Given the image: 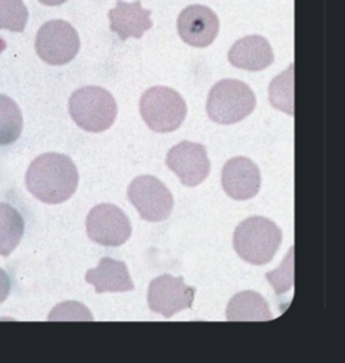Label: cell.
<instances>
[{
    "instance_id": "5",
    "label": "cell",
    "mask_w": 345,
    "mask_h": 363,
    "mask_svg": "<svg viewBox=\"0 0 345 363\" xmlns=\"http://www.w3.org/2000/svg\"><path fill=\"white\" fill-rule=\"evenodd\" d=\"M140 115L155 133H171L186 116V103L180 94L167 86H152L140 99Z\"/></svg>"
},
{
    "instance_id": "17",
    "label": "cell",
    "mask_w": 345,
    "mask_h": 363,
    "mask_svg": "<svg viewBox=\"0 0 345 363\" xmlns=\"http://www.w3.org/2000/svg\"><path fill=\"white\" fill-rule=\"evenodd\" d=\"M25 234V220L19 211L10 204L0 203V255L14 252Z\"/></svg>"
},
{
    "instance_id": "6",
    "label": "cell",
    "mask_w": 345,
    "mask_h": 363,
    "mask_svg": "<svg viewBox=\"0 0 345 363\" xmlns=\"http://www.w3.org/2000/svg\"><path fill=\"white\" fill-rule=\"evenodd\" d=\"M35 50L42 61L50 65H65L77 56L80 37L67 21H49L38 30Z\"/></svg>"
},
{
    "instance_id": "14",
    "label": "cell",
    "mask_w": 345,
    "mask_h": 363,
    "mask_svg": "<svg viewBox=\"0 0 345 363\" xmlns=\"http://www.w3.org/2000/svg\"><path fill=\"white\" fill-rule=\"evenodd\" d=\"M228 60L239 69L259 72L274 62V52L264 37L249 35L234 43Z\"/></svg>"
},
{
    "instance_id": "16",
    "label": "cell",
    "mask_w": 345,
    "mask_h": 363,
    "mask_svg": "<svg viewBox=\"0 0 345 363\" xmlns=\"http://www.w3.org/2000/svg\"><path fill=\"white\" fill-rule=\"evenodd\" d=\"M225 316L230 321H268L273 312L262 294L244 291L231 298Z\"/></svg>"
},
{
    "instance_id": "20",
    "label": "cell",
    "mask_w": 345,
    "mask_h": 363,
    "mask_svg": "<svg viewBox=\"0 0 345 363\" xmlns=\"http://www.w3.org/2000/svg\"><path fill=\"white\" fill-rule=\"evenodd\" d=\"M28 21V11L23 0H0V30L22 33Z\"/></svg>"
},
{
    "instance_id": "15",
    "label": "cell",
    "mask_w": 345,
    "mask_h": 363,
    "mask_svg": "<svg viewBox=\"0 0 345 363\" xmlns=\"http://www.w3.org/2000/svg\"><path fill=\"white\" fill-rule=\"evenodd\" d=\"M85 281L95 286L96 294L127 292L134 289V282L127 265L112 258H101L96 269L88 270Z\"/></svg>"
},
{
    "instance_id": "19",
    "label": "cell",
    "mask_w": 345,
    "mask_h": 363,
    "mask_svg": "<svg viewBox=\"0 0 345 363\" xmlns=\"http://www.w3.org/2000/svg\"><path fill=\"white\" fill-rule=\"evenodd\" d=\"M268 98L273 107L291 116L294 115V64L271 82Z\"/></svg>"
},
{
    "instance_id": "9",
    "label": "cell",
    "mask_w": 345,
    "mask_h": 363,
    "mask_svg": "<svg viewBox=\"0 0 345 363\" xmlns=\"http://www.w3.org/2000/svg\"><path fill=\"white\" fill-rule=\"evenodd\" d=\"M194 294L196 289L186 285L182 277L162 274L152 279L149 286L147 301L152 312L171 318L182 309L192 307Z\"/></svg>"
},
{
    "instance_id": "23",
    "label": "cell",
    "mask_w": 345,
    "mask_h": 363,
    "mask_svg": "<svg viewBox=\"0 0 345 363\" xmlns=\"http://www.w3.org/2000/svg\"><path fill=\"white\" fill-rule=\"evenodd\" d=\"M38 1H41L45 6H60V4H64L67 0H38Z\"/></svg>"
},
{
    "instance_id": "1",
    "label": "cell",
    "mask_w": 345,
    "mask_h": 363,
    "mask_svg": "<svg viewBox=\"0 0 345 363\" xmlns=\"http://www.w3.org/2000/svg\"><path fill=\"white\" fill-rule=\"evenodd\" d=\"M26 186L42 203L60 204L69 200L77 191L79 172L68 155L42 154L28 168Z\"/></svg>"
},
{
    "instance_id": "13",
    "label": "cell",
    "mask_w": 345,
    "mask_h": 363,
    "mask_svg": "<svg viewBox=\"0 0 345 363\" xmlns=\"http://www.w3.org/2000/svg\"><path fill=\"white\" fill-rule=\"evenodd\" d=\"M152 11L143 10L142 3L137 0L127 3L118 0L116 7L110 11V28L122 41L127 38H142L152 28Z\"/></svg>"
},
{
    "instance_id": "2",
    "label": "cell",
    "mask_w": 345,
    "mask_h": 363,
    "mask_svg": "<svg viewBox=\"0 0 345 363\" xmlns=\"http://www.w3.org/2000/svg\"><path fill=\"white\" fill-rule=\"evenodd\" d=\"M282 242L281 228L274 222L252 216L236 227L234 247L237 255L251 265L262 266L273 261Z\"/></svg>"
},
{
    "instance_id": "8",
    "label": "cell",
    "mask_w": 345,
    "mask_h": 363,
    "mask_svg": "<svg viewBox=\"0 0 345 363\" xmlns=\"http://www.w3.org/2000/svg\"><path fill=\"white\" fill-rule=\"evenodd\" d=\"M89 239L101 246L118 247L131 237L132 227L125 212L113 204H100L92 208L86 218Z\"/></svg>"
},
{
    "instance_id": "11",
    "label": "cell",
    "mask_w": 345,
    "mask_h": 363,
    "mask_svg": "<svg viewBox=\"0 0 345 363\" xmlns=\"http://www.w3.org/2000/svg\"><path fill=\"white\" fill-rule=\"evenodd\" d=\"M179 34L183 43L194 48H207L219 34V18L207 6L186 7L179 16Z\"/></svg>"
},
{
    "instance_id": "3",
    "label": "cell",
    "mask_w": 345,
    "mask_h": 363,
    "mask_svg": "<svg viewBox=\"0 0 345 363\" xmlns=\"http://www.w3.org/2000/svg\"><path fill=\"white\" fill-rule=\"evenodd\" d=\"M69 113L76 125L89 133L108 130L118 115L116 100L100 86H84L69 99Z\"/></svg>"
},
{
    "instance_id": "12",
    "label": "cell",
    "mask_w": 345,
    "mask_h": 363,
    "mask_svg": "<svg viewBox=\"0 0 345 363\" xmlns=\"http://www.w3.org/2000/svg\"><path fill=\"white\" fill-rule=\"evenodd\" d=\"M222 189L234 200H249L258 195L262 184L259 168L246 157L230 160L221 174Z\"/></svg>"
},
{
    "instance_id": "18",
    "label": "cell",
    "mask_w": 345,
    "mask_h": 363,
    "mask_svg": "<svg viewBox=\"0 0 345 363\" xmlns=\"http://www.w3.org/2000/svg\"><path fill=\"white\" fill-rule=\"evenodd\" d=\"M23 130V116L13 99L0 94V146L19 140Z\"/></svg>"
},
{
    "instance_id": "4",
    "label": "cell",
    "mask_w": 345,
    "mask_h": 363,
    "mask_svg": "<svg viewBox=\"0 0 345 363\" xmlns=\"http://www.w3.org/2000/svg\"><path fill=\"white\" fill-rule=\"evenodd\" d=\"M256 98L249 85L225 79L213 85L207 101L208 116L219 125H235L255 110Z\"/></svg>"
},
{
    "instance_id": "22",
    "label": "cell",
    "mask_w": 345,
    "mask_h": 363,
    "mask_svg": "<svg viewBox=\"0 0 345 363\" xmlns=\"http://www.w3.org/2000/svg\"><path fill=\"white\" fill-rule=\"evenodd\" d=\"M11 292V279L9 274L0 267V304L9 297Z\"/></svg>"
},
{
    "instance_id": "7",
    "label": "cell",
    "mask_w": 345,
    "mask_h": 363,
    "mask_svg": "<svg viewBox=\"0 0 345 363\" xmlns=\"http://www.w3.org/2000/svg\"><path fill=\"white\" fill-rule=\"evenodd\" d=\"M127 196L147 222H164L174 207V199L164 182L152 176H139L130 184Z\"/></svg>"
},
{
    "instance_id": "10",
    "label": "cell",
    "mask_w": 345,
    "mask_h": 363,
    "mask_svg": "<svg viewBox=\"0 0 345 363\" xmlns=\"http://www.w3.org/2000/svg\"><path fill=\"white\" fill-rule=\"evenodd\" d=\"M166 165L186 186L200 185L210 172L205 146L193 142H181L171 147L166 157Z\"/></svg>"
},
{
    "instance_id": "21",
    "label": "cell",
    "mask_w": 345,
    "mask_h": 363,
    "mask_svg": "<svg viewBox=\"0 0 345 363\" xmlns=\"http://www.w3.org/2000/svg\"><path fill=\"white\" fill-rule=\"evenodd\" d=\"M266 279L274 286L276 294H283L290 291L294 285V247H291L282 265L276 270L267 273Z\"/></svg>"
}]
</instances>
